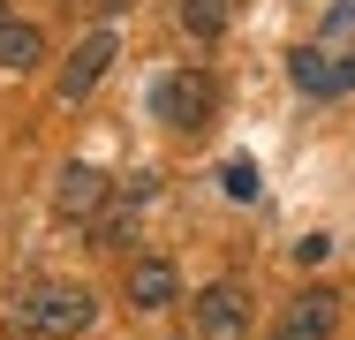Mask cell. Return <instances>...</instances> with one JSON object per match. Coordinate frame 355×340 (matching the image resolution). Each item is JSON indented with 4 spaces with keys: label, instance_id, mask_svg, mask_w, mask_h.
<instances>
[{
    "label": "cell",
    "instance_id": "obj_1",
    "mask_svg": "<svg viewBox=\"0 0 355 340\" xmlns=\"http://www.w3.org/2000/svg\"><path fill=\"white\" fill-rule=\"evenodd\" d=\"M98 318V295L76 287V280H38L23 303H15V333L23 340H69Z\"/></svg>",
    "mask_w": 355,
    "mask_h": 340
},
{
    "label": "cell",
    "instance_id": "obj_2",
    "mask_svg": "<svg viewBox=\"0 0 355 340\" xmlns=\"http://www.w3.org/2000/svg\"><path fill=\"white\" fill-rule=\"evenodd\" d=\"M151 114L166 121V129H205L212 121V76H197V68H174V76H159L151 83Z\"/></svg>",
    "mask_w": 355,
    "mask_h": 340
},
{
    "label": "cell",
    "instance_id": "obj_3",
    "mask_svg": "<svg viewBox=\"0 0 355 340\" xmlns=\"http://www.w3.org/2000/svg\"><path fill=\"white\" fill-rule=\"evenodd\" d=\"M106 197H114V182H106L91 159H69V167H61V182H53V219H69V227H91Z\"/></svg>",
    "mask_w": 355,
    "mask_h": 340
},
{
    "label": "cell",
    "instance_id": "obj_4",
    "mask_svg": "<svg viewBox=\"0 0 355 340\" xmlns=\"http://www.w3.org/2000/svg\"><path fill=\"white\" fill-rule=\"evenodd\" d=\"M197 333H205V340H242V333H250V287L212 280V287L197 295Z\"/></svg>",
    "mask_w": 355,
    "mask_h": 340
},
{
    "label": "cell",
    "instance_id": "obj_5",
    "mask_svg": "<svg viewBox=\"0 0 355 340\" xmlns=\"http://www.w3.org/2000/svg\"><path fill=\"white\" fill-rule=\"evenodd\" d=\"M333 325H340V295L333 287H302L287 303V318L272 325V340H333Z\"/></svg>",
    "mask_w": 355,
    "mask_h": 340
},
{
    "label": "cell",
    "instance_id": "obj_6",
    "mask_svg": "<svg viewBox=\"0 0 355 340\" xmlns=\"http://www.w3.org/2000/svg\"><path fill=\"white\" fill-rule=\"evenodd\" d=\"M114 53H121V38L98 23V31H91V38H83V46L69 53V61H61V99H83V91L106 76V61H114Z\"/></svg>",
    "mask_w": 355,
    "mask_h": 340
},
{
    "label": "cell",
    "instance_id": "obj_7",
    "mask_svg": "<svg viewBox=\"0 0 355 340\" xmlns=\"http://www.w3.org/2000/svg\"><path fill=\"white\" fill-rule=\"evenodd\" d=\"M174 295H182V280H174L166 257H137V265H129V303H137V310L159 318V310H174Z\"/></svg>",
    "mask_w": 355,
    "mask_h": 340
},
{
    "label": "cell",
    "instance_id": "obj_8",
    "mask_svg": "<svg viewBox=\"0 0 355 340\" xmlns=\"http://www.w3.org/2000/svg\"><path fill=\"white\" fill-rule=\"evenodd\" d=\"M38 61H46L38 23H0V68H38Z\"/></svg>",
    "mask_w": 355,
    "mask_h": 340
},
{
    "label": "cell",
    "instance_id": "obj_9",
    "mask_svg": "<svg viewBox=\"0 0 355 340\" xmlns=\"http://www.w3.org/2000/svg\"><path fill=\"white\" fill-rule=\"evenodd\" d=\"M295 83H302V91H325V99H333V91H340V83H355V76H348V68H325V53L310 46V53H295Z\"/></svg>",
    "mask_w": 355,
    "mask_h": 340
},
{
    "label": "cell",
    "instance_id": "obj_10",
    "mask_svg": "<svg viewBox=\"0 0 355 340\" xmlns=\"http://www.w3.org/2000/svg\"><path fill=\"white\" fill-rule=\"evenodd\" d=\"M121 242H137V212H129V204L91 219V250H121Z\"/></svg>",
    "mask_w": 355,
    "mask_h": 340
},
{
    "label": "cell",
    "instance_id": "obj_11",
    "mask_svg": "<svg viewBox=\"0 0 355 340\" xmlns=\"http://www.w3.org/2000/svg\"><path fill=\"white\" fill-rule=\"evenodd\" d=\"M182 31L189 38H219L227 31V0H182Z\"/></svg>",
    "mask_w": 355,
    "mask_h": 340
},
{
    "label": "cell",
    "instance_id": "obj_12",
    "mask_svg": "<svg viewBox=\"0 0 355 340\" xmlns=\"http://www.w3.org/2000/svg\"><path fill=\"white\" fill-rule=\"evenodd\" d=\"M219 189H227L234 204H250L257 197V167H250V159H227V167H219Z\"/></svg>",
    "mask_w": 355,
    "mask_h": 340
},
{
    "label": "cell",
    "instance_id": "obj_13",
    "mask_svg": "<svg viewBox=\"0 0 355 340\" xmlns=\"http://www.w3.org/2000/svg\"><path fill=\"white\" fill-rule=\"evenodd\" d=\"M325 38H333V46H348V76H355V0H340V8H333Z\"/></svg>",
    "mask_w": 355,
    "mask_h": 340
},
{
    "label": "cell",
    "instance_id": "obj_14",
    "mask_svg": "<svg viewBox=\"0 0 355 340\" xmlns=\"http://www.w3.org/2000/svg\"><path fill=\"white\" fill-rule=\"evenodd\" d=\"M325 250H333V242H325V235H302V242H295V265H318V257H325Z\"/></svg>",
    "mask_w": 355,
    "mask_h": 340
},
{
    "label": "cell",
    "instance_id": "obj_15",
    "mask_svg": "<svg viewBox=\"0 0 355 340\" xmlns=\"http://www.w3.org/2000/svg\"><path fill=\"white\" fill-rule=\"evenodd\" d=\"M76 8H83V15H121L129 0H76Z\"/></svg>",
    "mask_w": 355,
    "mask_h": 340
}]
</instances>
